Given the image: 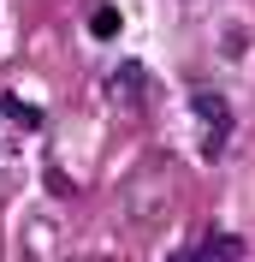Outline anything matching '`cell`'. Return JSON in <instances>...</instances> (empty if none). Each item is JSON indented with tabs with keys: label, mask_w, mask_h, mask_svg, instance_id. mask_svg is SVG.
<instances>
[{
	"label": "cell",
	"mask_w": 255,
	"mask_h": 262,
	"mask_svg": "<svg viewBox=\"0 0 255 262\" xmlns=\"http://www.w3.org/2000/svg\"><path fill=\"white\" fill-rule=\"evenodd\" d=\"M190 114L208 125V155H220L225 137H232V125H238V114H232V101L214 96V90H190Z\"/></svg>",
	"instance_id": "1"
},
{
	"label": "cell",
	"mask_w": 255,
	"mask_h": 262,
	"mask_svg": "<svg viewBox=\"0 0 255 262\" xmlns=\"http://www.w3.org/2000/svg\"><path fill=\"white\" fill-rule=\"evenodd\" d=\"M119 24H125V18H119V6H95V12H89V36H101V42H113V36H119Z\"/></svg>",
	"instance_id": "3"
},
{
	"label": "cell",
	"mask_w": 255,
	"mask_h": 262,
	"mask_svg": "<svg viewBox=\"0 0 255 262\" xmlns=\"http://www.w3.org/2000/svg\"><path fill=\"white\" fill-rule=\"evenodd\" d=\"M238 256H243V245H238V238H225V232H208L202 245L178 250L172 262H238Z\"/></svg>",
	"instance_id": "2"
},
{
	"label": "cell",
	"mask_w": 255,
	"mask_h": 262,
	"mask_svg": "<svg viewBox=\"0 0 255 262\" xmlns=\"http://www.w3.org/2000/svg\"><path fill=\"white\" fill-rule=\"evenodd\" d=\"M0 107H6L12 119H24V125H42V114H36V107H24L18 96H0Z\"/></svg>",
	"instance_id": "4"
}]
</instances>
